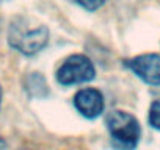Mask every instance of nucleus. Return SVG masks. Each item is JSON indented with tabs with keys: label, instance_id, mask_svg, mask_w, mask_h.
Listing matches in <instances>:
<instances>
[{
	"label": "nucleus",
	"instance_id": "6e6552de",
	"mask_svg": "<svg viewBox=\"0 0 160 150\" xmlns=\"http://www.w3.org/2000/svg\"><path fill=\"white\" fill-rule=\"evenodd\" d=\"M3 147H5V142H3L2 138H0V148H3Z\"/></svg>",
	"mask_w": 160,
	"mask_h": 150
},
{
	"label": "nucleus",
	"instance_id": "1a4fd4ad",
	"mask_svg": "<svg viewBox=\"0 0 160 150\" xmlns=\"http://www.w3.org/2000/svg\"><path fill=\"white\" fill-rule=\"evenodd\" d=\"M0 103H2V88H0Z\"/></svg>",
	"mask_w": 160,
	"mask_h": 150
},
{
	"label": "nucleus",
	"instance_id": "7ed1b4c3",
	"mask_svg": "<svg viewBox=\"0 0 160 150\" xmlns=\"http://www.w3.org/2000/svg\"><path fill=\"white\" fill-rule=\"evenodd\" d=\"M96 75L93 61L85 55H71L68 56L57 72V82L63 86L80 85L91 82Z\"/></svg>",
	"mask_w": 160,
	"mask_h": 150
},
{
	"label": "nucleus",
	"instance_id": "39448f33",
	"mask_svg": "<svg viewBox=\"0 0 160 150\" xmlns=\"http://www.w3.org/2000/svg\"><path fill=\"white\" fill-rule=\"evenodd\" d=\"M74 106L83 117L96 119L104 111V106H105L104 96L99 89L83 88L77 91V94L74 96Z\"/></svg>",
	"mask_w": 160,
	"mask_h": 150
},
{
	"label": "nucleus",
	"instance_id": "f257e3e1",
	"mask_svg": "<svg viewBox=\"0 0 160 150\" xmlns=\"http://www.w3.org/2000/svg\"><path fill=\"white\" fill-rule=\"evenodd\" d=\"M112 136V144L118 150H133L140 141V124L137 117L127 111H112L105 119Z\"/></svg>",
	"mask_w": 160,
	"mask_h": 150
},
{
	"label": "nucleus",
	"instance_id": "20e7f679",
	"mask_svg": "<svg viewBox=\"0 0 160 150\" xmlns=\"http://www.w3.org/2000/svg\"><path fill=\"white\" fill-rule=\"evenodd\" d=\"M126 66L151 86H160V55L144 53L126 61Z\"/></svg>",
	"mask_w": 160,
	"mask_h": 150
},
{
	"label": "nucleus",
	"instance_id": "423d86ee",
	"mask_svg": "<svg viewBox=\"0 0 160 150\" xmlns=\"http://www.w3.org/2000/svg\"><path fill=\"white\" fill-rule=\"evenodd\" d=\"M149 125L155 130H160V99L154 100L149 106V114H148Z\"/></svg>",
	"mask_w": 160,
	"mask_h": 150
},
{
	"label": "nucleus",
	"instance_id": "f03ea898",
	"mask_svg": "<svg viewBox=\"0 0 160 150\" xmlns=\"http://www.w3.org/2000/svg\"><path fill=\"white\" fill-rule=\"evenodd\" d=\"M8 41L11 47L24 55H35L49 42V30L44 25L30 27L25 22H16L10 27Z\"/></svg>",
	"mask_w": 160,
	"mask_h": 150
},
{
	"label": "nucleus",
	"instance_id": "0eeeda50",
	"mask_svg": "<svg viewBox=\"0 0 160 150\" xmlns=\"http://www.w3.org/2000/svg\"><path fill=\"white\" fill-rule=\"evenodd\" d=\"M74 2L87 11H96L105 3V0H74Z\"/></svg>",
	"mask_w": 160,
	"mask_h": 150
}]
</instances>
